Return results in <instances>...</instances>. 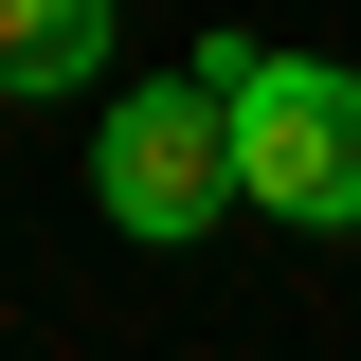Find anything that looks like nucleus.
<instances>
[{
  "instance_id": "1",
  "label": "nucleus",
  "mask_w": 361,
  "mask_h": 361,
  "mask_svg": "<svg viewBox=\"0 0 361 361\" xmlns=\"http://www.w3.org/2000/svg\"><path fill=\"white\" fill-rule=\"evenodd\" d=\"M199 73L235 90V199L289 235H361V73H325V54H253L217 37Z\"/></svg>"
},
{
  "instance_id": "2",
  "label": "nucleus",
  "mask_w": 361,
  "mask_h": 361,
  "mask_svg": "<svg viewBox=\"0 0 361 361\" xmlns=\"http://www.w3.org/2000/svg\"><path fill=\"white\" fill-rule=\"evenodd\" d=\"M90 199H109L127 235H199V217H235V90H217V73L127 90L109 145H90Z\"/></svg>"
},
{
  "instance_id": "3",
  "label": "nucleus",
  "mask_w": 361,
  "mask_h": 361,
  "mask_svg": "<svg viewBox=\"0 0 361 361\" xmlns=\"http://www.w3.org/2000/svg\"><path fill=\"white\" fill-rule=\"evenodd\" d=\"M109 73V0H0V90H73Z\"/></svg>"
}]
</instances>
